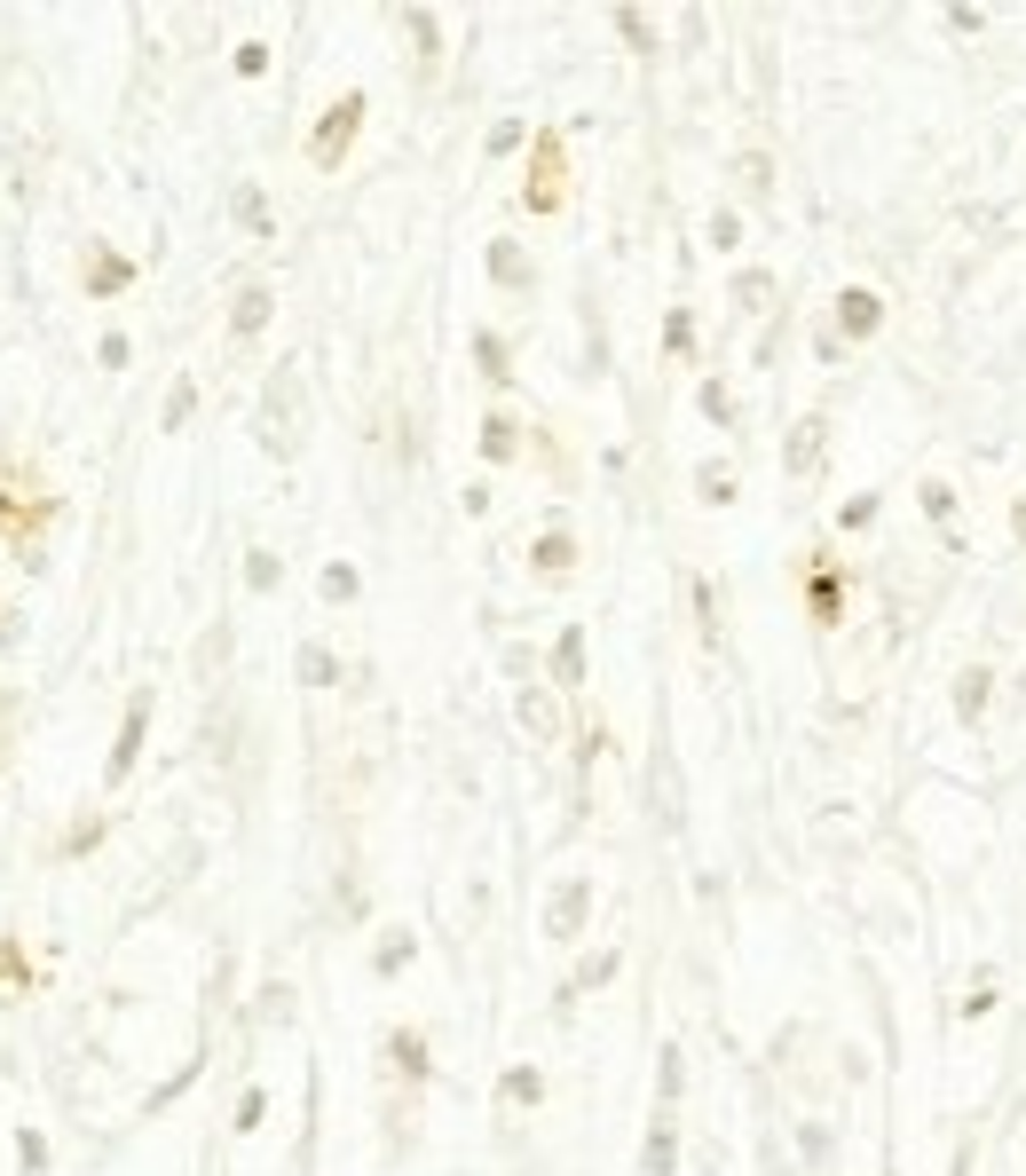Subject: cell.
Segmentation results:
<instances>
[{
  "instance_id": "obj_1",
  "label": "cell",
  "mask_w": 1026,
  "mask_h": 1176,
  "mask_svg": "<svg viewBox=\"0 0 1026 1176\" xmlns=\"http://www.w3.org/2000/svg\"><path fill=\"white\" fill-rule=\"evenodd\" d=\"M363 119V95H348V103H332L324 111V143H316V158H340V143H348V126Z\"/></svg>"
}]
</instances>
